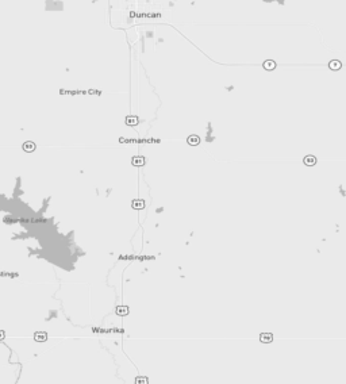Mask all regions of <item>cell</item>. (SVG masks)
Masks as SVG:
<instances>
[{"instance_id":"8992f818","label":"cell","mask_w":346,"mask_h":384,"mask_svg":"<svg viewBox=\"0 0 346 384\" xmlns=\"http://www.w3.org/2000/svg\"><path fill=\"white\" fill-rule=\"evenodd\" d=\"M23 149L26 150V152H33L34 149H35V143L34 142H24V145H23Z\"/></svg>"},{"instance_id":"7a4b0ae2","label":"cell","mask_w":346,"mask_h":384,"mask_svg":"<svg viewBox=\"0 0 346 384\" xmlns=\"http://www.w3.org/2000/svg\"><path fill=\"white\" fill-rule=\"evenodd\" d=\"M126 123L128 126H137L138 125V118L137 116H127L126 118Z\"/></svg>"},{"instance_id":"6da1fadb","label":"cell","mask_w":346,"mask_h":384,"mask_svg":"<svg viewBox=\"0 0 346 384\" xmlns=\"http://www.w3.org/2000/svg\"><path fill=\"white\" fill-rule=\"evenodd\" d=\"M199 142H200V138L197 137V135H191V137H188V145H191V146L199 145Z\"/></svg>"},{"instance_id":"ba28073f","label":"cell","mask_w":346,"mask_h":384,"mask_svg":"<svg viewBox=\"0 0 346 384\" xmlns=\"http://www.w3.org/2000/svg\"><path fill=\"white\" fill-rule=\"evenodd\" d=\"M330 68H331L333 71H338V69L341 68V62H339V61H331V62H330Z\"/></svg>"},{"instance_id":"9c48e42d","label":"cell","mask_w":346,"mask_h":384,"mask_svg":"<svg viewBox=\"0 0 346 384\" xmlns=\"http://www.w3.org/2000/svg\"><path fill=\"white\" fill-rule=\"evenodd\" d=\"M127 311H128V310H127V307H126V306H122V307H118V308H116V313H118L119 315H126V314H127Z\"/></svg>"},{"instance_id":"3957f363","label":"cell","mask_w":346,"mask_h":384,"mask_svg":"<svg viewBox=\"0 0 346 384\" xmlns=\"http://www.w3.org/2000/svg\"><path fill=\"white\" fill-rule=\"evenodd\" d=\"M275 68H276V62L275 61H270V60H268V61L264 62V69H266V71H272V69H275Z\"/></svg>"},{"instance_id":"30bf717a","label":"cell","mask_w":346,"mask_h":384,"mask_svg":"<svg viewBox=\"0 0 346 384\" xmlns=\"http://www.w3.org/2000/svg\"><path fill=\"white\" fill-rule=\"evenodd\" d=\"M261 341H262V342H270V341H272V335L268 334V333H264V334L261 335Z\"/></svg>"},{"instance_id":"277c9868","label":"cell","mask_w":346,"mask_h":384,"mask_svg":"<svg viewBox=\"0 0 346 384\" xmlns=\"http://www.w3.org/2000/svg\"><path fill=\"white\" fill-rule=\"evenodd\" d=\"M315 162H316V158L314 156H307L306 158H304V164H306L307 166H312Z\"/></svg>"},{"instance_id":"5b68a950","label":"cell","mask_w":346,"mask_h":384,"mask_svg":"<svg viewBox=\"0 0 346 384\" xmlns=\"http://www.w3.org/2000/svg\"><path fill=\"white\" fill-rule=\"evenodd\" d=\"M143 164H145L143 157H134V158H133V165L134 166H142Z\"/></svg>"},{"instance_id":"52a82bcc","label":"cell","mask_w":346,"mask_h":384,"mask_svg":"<svg viewBox=\"0 0 346 384\" xmlns=\"http://www.w3.org/2000/svg\"><path fill=\"white\" fill-rule=\"evenodd\" d=\"M143 206H145L143 200H134V202H133V208H135V210L143 208Z\"/></svg>"},{"instance_id":"8fae6325","label":"cell","mask_w":346,"mask_h":384,"mask_svg":"<svg viewBox=\"0 0 346 384\" xmlns=\"http://www.w3.org/2000/svg\"><path fill=\"white\" fill-rule=\"evenodd\" d=\"M135 384H147V379L146 377H137Z\"/></svg>"}]
</instances>
